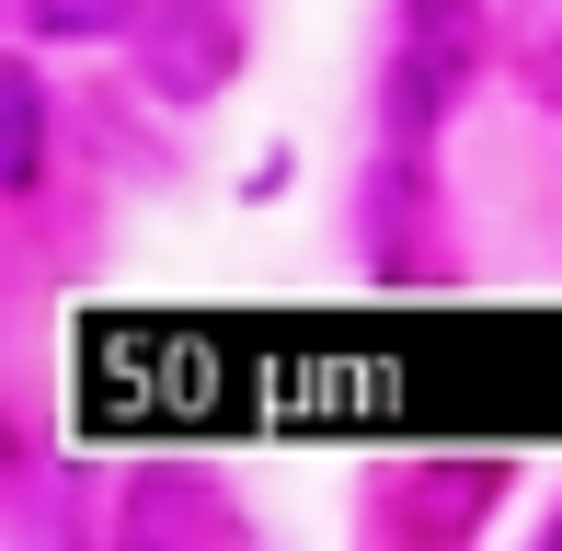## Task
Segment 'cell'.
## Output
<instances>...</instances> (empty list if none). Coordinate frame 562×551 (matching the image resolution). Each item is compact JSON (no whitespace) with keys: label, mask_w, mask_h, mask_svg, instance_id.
Listing matches in <instances>:
<instances>
[{"label":"cell","mask_w":562,"mask_h":551,"mask_svg":"<svg viewBox=\"0 0 562 551\" xmlns=\"http://www.w3.org/2000/svg\"><path fill=\"white\" fill-rule=\"evenodd\" d=\"M138 81L161 92V104H218V92L241 81V0H149Z\"/></svg>","instance_id":"2"},{"label":"cell","mask_w":562,"mask_h":551,"mask_svg":"<svg viewBox=\"0 0 562 551\" xmlns=\"http://www.w3.org/2000/svg\"><path fill=\"white\" fill-rule=\"evenodd\" d=\"M149 0H23V35L35 46H104V35H138Z\"/></svg>","instance_id":"3"},{"label":"cell","mask_w":562,"mask_h":551,"mask_svg":"<svg viewBox=\"0 0 562 551\" xmlns=\"http://www.w3.org/2000/svg\"><path fill=\"white\" fill-rule=\"evenodd\" d=\"M0 115H12V161H0V184L35 195L46 184V81H35V69H0Z\"/></svg>","instance_id":"4"},{"label":"cell","mask_w":562,"mask_h":551,"mask_svg":"<svg viewBox=\"0 0 562 551\" xmlns=\"http://www.w3.org/2000/svg\"><path fill=\"white\" fill-rule=\"evenodd\" d=\"M471 58H482V0H402L391 12V149L425 161V138L448 127V104L471 92Z\"/></svg>","instance_id":"1"}]
</instances>
